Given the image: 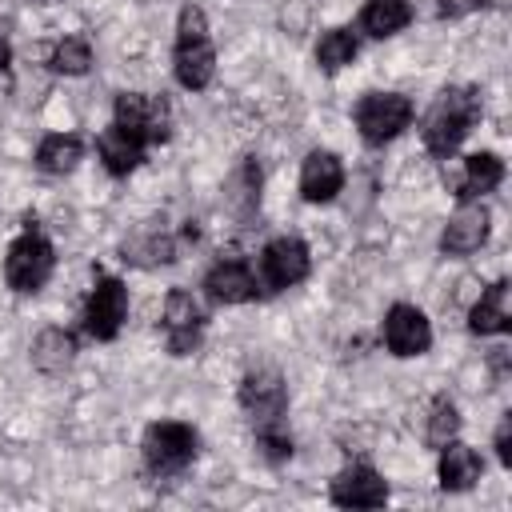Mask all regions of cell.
I'll use <instances>...</instances> for the list:
<instances>
[{
  "instance_id": "6da1fadb",
  "label": "cell",
  "mask_w": 512,
  "mask_h": 512,
  "mask_svg": "<svg viewBox=\"0 0 512 512\" xmlns=\"http://www.w3.org/2000/svg\"><path fill=\"white\" fill-rule=\"evenodd\" d=\"M480 116H484V100H480V88L476 84H452V88H444L432 100V108L424 116V128H420L428 156L432 160H452L456 148L468 140V132L480 124Z\"/></svg>"
},
{
  "instance_id": "7a4b0ae2",
  "label": "cell",
  "mask_w": 512,
  "mask_h": 512,
  "mask_svg": "<svg viewBox=\"0 0 512 512\" xmlns=\"http://www.w3.org/2000/svg\"><path fill=\"white\" fill-rule=\"evenodd\" d=\"M172 72H176V84L188 92H204L216 76V48H212V32H208V16L196 4L180 8L176 44H172Z\"/></svg>"
},
{
  "instance_id": "3957f363",
  "label": "cell",
  "mask_w": 512,
  "mask_h": 512,
  "mask_svg": "<svg viewBox=\"0 0 512 512\" xmlns=\"http://www.w3.org/2000/svg\"><path fill=\"white\" fill-rule=\"evenodd\" d=\"M52 268H56V248L40 228H24L4 252V284L20 296L40 292L52 280Z\"/></svg>"
},
{
  "instance_id": "277c9868",
  "label": "cell",
  "mask_w": 512,
  "mask_h": 512,
  "mask_svg": "<svg viewBox=\"0 0 512 512\" xmlns=\"http://www.w3.org/2000/svg\"><path fill=\"white\" fill-rule=\"evenodd\" d=\"M196 448H200V436L192 424L184 420H156L144 428V440H140V456H144V468L152 476H180L192 460H196Z\"/></svg>"
},
{
  "instance_id": "5b68a950",
  "label": "cell",
  "mask_w": 512,
  "mask_h": 512,
  "mask_svg": "<svg viewBox=\"0 0 512 512\" xmlns=\"http://www.w3.org/2000/svg\"><path fill=\"white\" fill-rule=\"evenodd\" d=\"M416 108L404 92H368L356 100L352 108V120H356V132L368 148H384L392 144L408 124H412Z\"/></svg>"
},
{
  "instance_id": "8992f818",
  "label": "cell",
  "mask_w": 512,
  "mask_h": 512,
  "mask_svg": "<svg viewBox=\"0 0 512 512\" xmlns=\"http://www.w3.org/2000/svg\"><path fill=\"white\" fill-rule=\"evenodd\" d=\"M112 124L136 136L144 148L164 144L172 136V108L164 96H152V92H120L112 104Z\"/></svg>"
},
{
  "instance_id": "52a82bcc",
  "label": "cell",
  "mask_w": 512,
  "mask_h": 512,
  "mask_svg": "<svg viewBox=\"0 0 512 512\" xmlns=\"http://www.w3.org/2000/svg\"><path fill=\"white\" fill-rule=\"evenodd\" d=\"M236 400H240V408L248 412L252 428H256V424L284 420V412H288V388H284V376H280L272 364H256V368H248V372L240 376Z\"/></svg>"
},
{
  "instance_id": "ba28073f",
  "label": "cell",
  "mask_w": 512,
  "mask_h": 512,
  "mask_svg": "<svg viewBox=\"0 0 512 512\" xmlns=\"http://www.w3.org/2000/svg\"><path fill=\"white\" fill-rule=\"evenodd\" d=\"M312 268V252L300 236H272L260 252V288L268 292H284V288H296Z\"/></svg>"
},
{
  "instance_id": "9c48e42d",
  "label": "cell",
  "mask_w": 512,
  "mask_h": 512,
  "mask_svg": "<svg viewBox=\"0 0 512 512\" xmlns=\"http://www.w3.org/2000/svg\"><path fill=\"white\" fill-rule=\"evenodd\" d=\"M128 320V288L116 276H100L84 300V332L92 340H116Z\"/></svg>"
},
{
  "instance_id": "30bf717a",
  "label": "cell",
  "mask_w": 512,
  "mask_h": 512,
  "mask_svg": "<svg viewBox=\"0 0 512 512\" xmlns=\"http://www.w3.org/2000/svg\"><path fill=\"white\" fill-rule=\"evenodd\" d=\"M164 344L172 356H192L200 348V336H204V312L196 304L192 292L184 288H172L164 296Z\"/></svg>"
},
{
  "instance_id": "8fae6325",
  "label": "cell",
  "mask_w": 512,
  "mask_h": 512,
  "mask_svg": "<svg viewBox=\"0 0 512 512\" xmlns=\"http://www.w3.org/2000/svg\"><path fill=\"white\" fill-rule=\"evenodd\" d=\"M492 232V216L480 200H460V208L448 216L444 232H440V252L444 256H472L488 244Z\"/></svg>"
},
{
  "instance_id": "7c38bea8",
  "label": "cell",
  "mask_w": 512,
  "mask_h": 512,
  "mask_svg": "<svg viewBox=\"0 0 512 512\" xmlns=\"http://www.w3.org/2000/svg\"><path fill=\"white\" fill-rule=\"evenodd\" d=\"M384 344L392 356H424L432 348V324L416 304H392L384 312Z\"/></svg>"
},
{
  "instance_id": "4fadbf2b",
  "label": "cell",
  "mask_w": 512,
  "mask_h": 512,
  "mask_svg": "<svg viewBox=\"0 0 512 512\" xmlns=\"http://www.w3.org/2000/svg\"><path fill=\"white\" fill-rule=\"evenodd\" d=\"M204 296L212 304H248L260 296V276L252 272L248 260H216L204 272Z\"/></svg>"
},
{
  "instance_id": "5bb4252c",
  "label": "cell",
  "mask_w": 512,
  "mask_h": 512,
  "mask_svg": "<svg viewBox=\"0 0 512 512\" xmlns=\"http://www.w3.org/2000/svg\"><path fill=\"white\" fill-rule=\"evenodd\" d=\"M328 500L340 504V508H380V504H388V484H384V476L376 468L348 464L344 472L332 476Z\"/></svg>"
},
{
  "instance_id": "9a60e30c",
  "label": "cell",
  "mask_w": 512,
  "mask_h": 512,
  "mask_svg": "<svg viewBox=\"0 0 512 512\" xmlns=\"http://www.w3.org/2000/svg\"><path fill=\"white\" fill-rule=\"evenodd\" d=\"M504 180V160L496 152H472L460 160L456 172H444V184L456 200H480L484 192H496Z\"/></svg>"
},
{
  "instance_id": "2e32d148",
  "label": "cell",
  "mask_w": 512,
  "mask_h": 512,
  "mask_svg": "<svg viewBox=\"0 0 512 512\" xmlns=\"http://www.w3.org/2000/svg\"><path fill=\"white\" fill-rule=\"evenodd\" d=\"M344 188V164L336 152H324V148H312L300 164V196L308 204H328L336 200V192Z\"/></svg>"
},
{
  "instance_id": "e0dca14e",
  "label": "cell",
  "mask_w": 512,
  "mask_h": 512,
  "mask_svg": "<svg viewBox=\"0 0 512 512\" xmlns=\"http://www.w3.org/2000/svg\"><path fill=\"white\" fill-rule=\"evenodd\" d=\"M468 328L476 336H504L512 328V288L508 280H492L480 300L468 308Z\"/></svg>"
},
{
  "instance_id": "ac0fdd59",
  "label": "cell",
  "mask_w": 512,
  "mask_h": 512,
  "mask_svg": "<svg viewBox=\"0 0 512 512\" xmlns=\"http://www.w3.org/2000/svg\"><path fill=\"white\" fill-rule=\"evenodd\" d=\"M440 460H436V476H440V488L444 492H468L480 476H484V460L476 448L460 444V440H448L444 448H436Z\"/></svg>"
},
{
  "instance_id": "d6986e66",
  "label": "cell",
  "mask_w": 512,
  "mask_h": 512,
  "mask_svg": "<svg viewBox=\"0 0 512 512\" xmlns=\"http://www.w3.org/2000/svg\"><path fill=\"white\" fill-rule=\"evenodd\" d=\"M260 184H264L260 164H256L252 156H244V160L228 172V180H224V208H228L236 220H252V216L260 212Z\"/></svg>"
},
{
  "instance_id": "ffe728a7",
  "label": "cell",
  "mask_w": 512,
  "mask_h": 512,
  "mask_svg": "<svg viewBox=\"0 0 512 512\" xmlns=\"http://www.w3.org/2000/svg\"><path fill=\"white\" fill-rule=\"evenodd\" d=\"M120 260L124 264H136V268H160V264H172L176 260V240L156 228V224H144L136 228L132 236H124L120 244Z\"/></svg>"
},
{
  "instance_id": "44dd1931",
  "label": "cell",
  "mask_w": 512,
  "mask_h": 512,
  "mask_svg": "<svg viewBox=\"0 0 512 512\" xmlns=\"http://www.w3.org/2000/svg\"><path fill=\"white\" fill-rule=\"evenodd\" d=\"M144 152H148V148H144L136 136H128L124 128H116V124H108V128L96 136V156H100V164H104L108 176H128V172H136L140 160H144Z\"/></svg>"
},
{
  "instance_id": "7402d4cb",
  "label": "cell",
  "mask_w": 512,
  "mask_h": 512,
  "mask_svg": "<svg viewBox=\"0 0 512 512\" xmlns=\"http://www.w3.org/2000/svg\"><path fill=\"white\" fill-rule=\"evenodd\" d=\"M80 156H84V140H80V136H72V132H52V136H44L40 148H36V168H40L44 176H64V172H72V168L80 164Z\"/></svg>"
},
{
  "instance_id": "603a6c76",
  "label": "cell",
  "mask_w": 512,
  "mask_h": 512,
  "mask_svg": "<svg viewBox=\"0 0 512 512\" xmlns=\"http://www.w3.org/2000/svg\"><path fill=\"white\" fill-rule=\"evenodd\" d=\"M72 360H76V340H72V332H64V328H44V332L32 340V364H36L44 376H60Z\"/></svg>"
},
{
  "instance_id": "cb8c5ba5",
  "label": "cell",
  "mask_w": 512,
  "mask_h": 512,
  "mask_svg": "<svg viewBox=\"0 0 512 512\" xmlns=\"http://www.w3.org/2000/svg\"><path fill=\"white\" fill-rule=\"evenodd\" d=\"M412 20V4L408 0H364L360 8V32L384 40V36H396L400 28H408Z\"/></svg>"
},
{
  "instance_id": "d4e9b609",
  "label": "cell",
  "mask_w": 512,
  "mask_h": 512,
  "mask_svg": "<svg viewBox=\"0 0 512 512\" xmlns=\"http://www.w3.org/2000/svg\"><path fill=\"white\" fill-rule=\"evenodd\" d=\"M48 68L60 72V76H84L92 68V44H88V36H80V32L60 36L52 44V52H48Z\"/></svg>"
},
{
  "instance_id": "484cf974",
  "label": "cell",
  "mask_w": 512,
  "mask_h": 512,
  "mask_svg": "<svg viewBox=\"0 0 512 512\" xmlns=\"http://www.w3.org/2000/svg\"><path fill=\"white\" fill-rule=\"evenodd\" d=\"M356 52H360V44H356L352 28H328L320 36V44H316V64L324 72H340V68H348L356 60Z\"/></svg>"
},
{
  "instance_id": "4316f807",
  "label": "cell",
  "mask_w": 512,
  "mask_h": 512,
  "mask_svg": "<svg viewBox=\"0 0 512 512\" xmlns=\"http://www.w3.org/2000/svg\"><path fill=\"white\" fill-rule=\"evenodd\" d=\"M460 432V408L452 396H436L432 408H428V424H424V440L432 448H444L448 440H456Z\"/></svg>"
},
{
  "instance_id": "83f0119b",
  "label": "cell",
  "mask_w": 512,
  "mask_h": 512,
  "mask_svg": "<svg viewBox=\"0 0 512 512\" xmlns=\"http://www.w3.org/2000/svg\"><path fill=\"white\" fill-rule=\"evenodd\" d=\"M256 448L268 464H284L292 456V432L284 420H272V424H256Z\"/></svg>"
},
{
  "instance_id": "f1b7e54d",
  "label": "cell",
  "mask_w": 512,
  "mask_h": 512,
  "mask_svg": "<svg viewBox=\"0 0 512 512\" xmlns=\"http://www.w3.org/2000/svg\"><path fill=\"white\" fill-rule=\"evenodd\" d=\"M492 444H496V456H500V464H504V468H512V412H504V420L496 424V436H492Z\"/></svg>"
},
{
  "instance_id": "f546056e",
  "label": "cell",
  "mask_w": 512,
  "mask_h": 512,
  "mask_svg": "<svg viewBox=\"0 0 512 512\" xmlns=\"http://www.w3.org/2000/svg\"><path fill=\"white\" fill-rule=\"evenodd\" d=\"M12 88V40H8V20H0V96Z\"/></svg>"
},
{
  "instance_id": "4dcf8cb0",
  "label": "cell",
  "mask_w": 512,
  "mask_h": 512,
  "mask_svg": "<svg viewBox=\"0 0 512 512\" xmlns=\"http://www.w3.org/2000/svg\"><path fill=\"white\" fill-rule=\"evenodd\" d=\"M480 0H440V16H460L468 8H476Z\"/></svg>"
}]
</instances>
